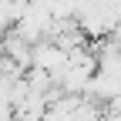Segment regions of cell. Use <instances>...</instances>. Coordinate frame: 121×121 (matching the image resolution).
I'll return each mask as SVG.
<instances>
[{
    "mask_svg": "<svg viewBox=\"0 0 121 121\" xmlns=\"http://www.w3.org/2000/svg\"><path fill=\"white\" fill-rule=\"evenodd\" d=\"M64 64H67V51H64V47H57L51 37H44V40H37L34 47H30V67L47 71L54 81H57V74L64 71Z\"/></svg>",
    "mask_w": 121,
    "mask_h": 121,
    "instance_id": "cell-1",
    "label": "cell"
},
{
    "mask_svg": "<svg viewBox=\"0 0 121 121\" xmlns=\"http://www.w3.org/2000/svg\"><path fill=\"white\" fill-rule=\"evenodd\" d=\"M101 121H121V114H118V111H111V108H104V114H101Z\"/></svg>",
    "mask_w": 121,
    "mask_h": 121,
    "instance_id": "cell-2",
    "label": "cell"
}]
</instances>
